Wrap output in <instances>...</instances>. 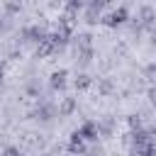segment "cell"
Returning <instances> with one entry per match:
<instances>
[{
    "label": "cell",
    "instance_id": "cell-4",
    "mask_svg": "<svg viewBox=\"0 0 156 156\" xmlns=\"http://www.w3.org/2000/svg\"><path fill=\"white\" fill-rule=\"evenodd\" d=\"M61 110H63V112H71V110H73V100H66V102H63V107H61Z\"/></svg>",
    "mask_w": 156,
    "mask_h": 156
},
{
    "label": "cell",
    "instance_id": "cell-2",
    "mask_svg": "<svg viewBox=\"0 0 156 156\" xmlns=\"http://www.w3.org/2000/svg\"><path fill=\"white\" fill-rule=\"evenodd\" d=\"M78 134H80V136H85V139H95L98 129H95V124H90V122H88V124H85V127H83V129H80Z\"/></svg>",
    "mask_w": 156,
    "mask_h": 156
},
{
    "label": "cell",
    "instance_id": "cell-5",
    "mask_svg": "<svg viewBox=\"0 0 156 156\" xmlns=\"http://www.w3.org/2000/svg\"><path fill=\"white\" fill-rule=\"evenodd\" d=\"M5 156H17V149H12V146H10V149H5Z\"/></svg>",
    "mask_w": 156,
    "mask_h": 156
},
{
    "label": "cell",
    "instance_id": "cell-1",
    "mask_svg": "<svg viewBox=\"0 0 156 156\" xmlns=\"http://www.w3.org/2000/svg\"><path fill=\"white\" fill-rule=\"evenodd\" d=\"M63 78H66V71H56V73L51 76V85H54V88H63V83H66Z\"/></svg>",
    "mask_w": 156,
    "mask_h": 156
},
{
    "label": "cell",
    "instance_id": "cell-3",
    "mask_svg": "<svg viewBox=\"0 0 156 156\" xmlns=\"http://www.w3.org/2000/svg\"><path fill=\"white\" fill-rule=\"evenodd\" d=\"M88 85H90L88 76H78V78H76V88H88Z\"/></svg>",
    "mask_w": 156,
    "mask_h": 156
}]
</instances>
